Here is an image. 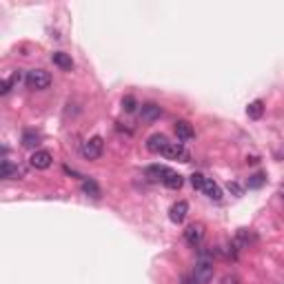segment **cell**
Returning <instances> with one entry per match:
<instances>
[{"label":"cell","mask_w":284,"mask_h":284,"mask_svg":"<svg viewBox=\"0 0 284 284\" xmlns=\"http://www.w3.org/2000/svg\"><path fill=\"white\" fill-rule=\"evenodd\" d=\"M202 237H205V227H202L200 222L189 224V227L184 229V240H187V245H191V247H198L202 242Z\"/></svg>","instance_id":"8992f818"},{"label":"cell","mask_w":284,"mask_h":284,"mask_svg":"<svg viewBox=\"0 0 284 284\" xmlns=\"http://www.w3.org/2000/svg\"><path fill=\"white\" fill-rule=\"evenodd\" d=\"M51 60H54V65H56V67H60L62 71H71V69H73V60H71V56L65 54V51H54Z\"/></svg>","instance_id":"8fae6325"},{"label":"cell","mask_w":284,"mask_h":284,"mask_svg":"<svg viewBox=\"0 0 284 284\" xmlns=\"http://www.w3.org/2000/svg\"><path fill=\"white\" fill-rule=\"evenodd\" d=\"M83 155L87 160H98L102 155V151H104V140L100 136H94V138H89L87 142H83Z\"/></svg>","instance_id":"277c9868"},{"label":"cell","mask_w":284,"mask_h":284,"mask_svg":"<svg viewBox=\"0 0 284 284\" xmlns=\"http://www.w3.org/2000/svg\"><path fill=\"white\" fill-rule=\"evenodd\" d=\"M187 213H189V205L184 200H178L176 205L169 209V220L171 222H176V224H180V222H184Z\"/></svg>","instance_id":"52a82bcc"},{"label":"cell","mask_w":284,"mask_h":284,"mask_svg":"<svg viewBox=\"0 0 284 284\" xmlns=\"http://www.w3.org/2000/svg\"><path fill=\"white\" fill-rule=\"evenodd\" d=\"M173 129H176V136H178V140H180V142H189V140H193V138H195L193 127H191L187 120H178Z\"/></svg>","instance_id":"9c48e42d"},{"label":"cell","mask_w":284,"mask_h":284,"mask_svg":"<svg viewBox=\"0 0 284 284\" xmlns=\"http://www.w3.org/2000/svg\"><path fill=\"white\" fill-rule=\"evenodd\" d=\"M162 184H165L167 189H171V191H178V189H182V184H184V178L180 176V173H176V171H169L165 176V180H162Z\"/></svg>","instance_id":"4fadbf2b"},{"label":"cell","mask_w":284,"mask_h":284,"mask_svg":"<svg viewBox=\"0 0 284 284\" xmlns=\"http://www.w3.org/2000/svg\"><path fill=\"white\" fill-rule=\"evenodd\" d=\"M202 191L207 193L209 200H213V202H220V200H222V189H220L218 184L211 180V178H207V180H205V187H202Z\"/></svg>","instance_id":"7c38bea8"},{"label":"cell","mask_w":284,"mask_h":284,"mask_svg":"<svg viewBox=\"0 0 284 284\" xmlns=\"http://www.w3.org/2000/svg\"><path fill=\"white\" fill-rule=\"evenodd\" d=\"M262 113H264V102L262 100H256V102H251L247 107V115L251 120H260L262 118Z\"/></svg>","instance_id":"e0dca14e"},{"label":"cell","mask_w":284,"mask_h":284,"mask_svg":"<svg viewBox=\"0 0 284 284\" xmlns=\"http://www.w3.org/2000/svg\"><path fill=\"white\" fill-rule=\"evenodd\" d=\"M222 284H240V280H237L235 275H224L222 277Z\"/></svg>","instance_id":"cb8c5ba5"},{"label":"cell","mask_w":284,"mask_h":284,"mask_svg":"<svg viewBox=\"0 0 284 284\" xmlns=\"http://www.w3.org/2000/svg\"><path fill=\"white\" fill-rule=\"evenodd\" d=\"M282 158H284V151H282Z\"/></svg>","instance_id":"d4e9b609"},{"label":"cell","mask_w":284,"mask_h":284,"mask_svg":"<svg viewBox=\"0 0 284 284\" xmlns=\"http://www.w3.org/2000/svg\"><path fill=\"white\" fill-rule=\"evenodd\" d=\"M160 115H162V109L155 102H147V104L140 107V118L144 120V123H153V120H158Z\"/></svg>","instance_id":"30bf717a"},{"label":"cell","mask_w":284,"mask_h":284,"mask_svg":"<svg viewBox=\"0 0 284 284\" xmlns=\"http://www.w3.org/2000/svg\"><path fill=\"white\" fill-rule=\"evenodd\" d=\"M51 162H54V158H51V153L45 151V149H40V151H33V155L29 158V165H31L33 169H38V171L49 169Z\"/></svg>","instance_id":"5b68a950"},{"label":"cell","mask_w":284,"mask_h":284,"mask_svg":"<svg viewBox=\"0 0 284 284\" xmlns=\"http://www.w3.org/2000/svg\"><path fill=\"white\" fill-rule=\"evenodd\" d=\"M83 191L87 195H91V198H100V187H98V182L91 180V178H85L83 180Z\"/></svg>","instance_id":"ac0fdd59"},{"label":"cell","mask_w":284,"mask_h":284,"mask_svg":"<svg viewBox=\"0 0 284 284\" xmlns=\"http://www.w3.org/2000/svg\"><path fill=\"white\" fill-rule=\"evenodd\" d=\"M213 280V262L207 256H202L198 262H195L193 269V282L195 284H209Z\"/></svg>","instance_id":"7a4b0ae2"},{"label":"cell","mask_w":284,"mask_h":284,"mask_svg":"<svg viewBox=\"0 0 284 284\" xmlns=\"http://www.w3.org/2000/svg\"><path fill=\"white\" fill-rule=\"evenodd\" d=\"M25 83L31 91H45L51 87V73L45 71V69H29L25 76Z\"/></svg>","instance_id":"6da1fadb"},{"label":"cell","mask_w":284,"mask_h":284,"mask_svg":"<svg viewBox=\"0 0 284 284\" xmlns=\"http://www.w3.org/2000/svg\"><path fill=\"white\" fill-rule=\"evenodd\" d=\"M167 144H169V140H167L165 133H153V136L147 138V149L151 153H162Z\"/></svg>","instance_id":"ba28073f"},{"label":"cell","mask_w":284,"mask_h":284,"mask_svg":"<svg viewBox=\"0 0 284 284\" xmlns=\"http://www.w3.org/2000/svg\"><path fill=\"white\" fill-rule=\"evenodd\" d=\"M169 167H160V165H151L147 167V178L149 180H165V176L169 173Z\"/></svg>","instance_id":"9a60e30c"},{"label":"cell","mask_w":284,"mask_h":284,"mask_svg":"<svg viewBox=\"0 0 284 284\" xmlns=\"http://www.w3.org/2000/svg\"><path fill=\"white\" fill-rule=\"evenodd\" d=\"M123 107H125V111H136V107H138V104H136V98H133V96H127L125 98V100H123Z\"/></svg>","instance_id":"7402d4cb"},{"label":"cell","mask_w":284,"mask_h":284,"mask_svg":"<svg viewBox=\"0 0 284 284\" xmlns=\"http://www.w3.org/2000/svg\"><path fill=\"white\" fill-rule=\"evenodd\" d=\"M18 83H20V71H16L14 76L7 78V80L3 83V89H0V94H3V96H7L9 91H11V87H14V85H18Z\"/></svg>","instance_id":"d6986e66"},{"label":"cell","mask_w":284,"mask_h":284,"mask_svg":"<svg viewBox=\"0 0 284 284\" xmlns=\"http://www.w3.org/2000/svg\"><path fill=\"white\" fill-rule=\"evenodd\" d=\"M167 160H178V162H191V153L189 149L184 147L182 142H169L165 147V151H162Z\"/></svg>","instance_id":"3957f363"},{"label":"cell","mask_w":284,"mask_h":284,"mask_svg":"<svg viewBox=\"0 0 284 284\" xmlns=\"http://www.w3.org/2000/svg\"><path fill=\"white\" fill-rule=\"evenodd\" d=\"M205 180H207V178L202 176V173H193V176H191V184H193L195 191H202V187H205Z\"/></svg>","instance_id":"44dd1931"},{"label":"cell","mask_w":284,"mask_h":284,"mask_svg":"<svg viewBox=\"0 0 284 284\" xmlns=\"http://www.w3.org/2000/svg\"><path fill=\"white\" fill-rule=\"evenodd\" d=\"M264 180H266L264 173H256V176L249 178V189H260L264 184Z\"/></svg>","instance_id":"ffe728a7"},{"label":"cell","mask_w":284,"mask_h":284,"mask_svg":"<svg viewBox=\"0 0 284 284\" xmlns=\"http://www.w3.org/2000/svg\"><path fill=\"white\" fill-rule=\"evenodd\" d=\"M22 176H25V169H22V167L11 165V162H9L7 158L3 160V178L11 180V178H22Z\"/></svg>","instance_id":"5bb4252c"},{"label":"cell","mask_w":284,"mask_h":284,"mask_svg":"<svg viewBox=\"0 0 284 284\" xmlns=\"http://www.w3.org/2000/svg\"><path fill=\"white\" fill-rule=\"evenodd\" d=\"M38 144H40V136L36 131L27 129L25 133H22V147H25V149H36Z\"/></svg>","instance_id":"2e32d148"},{"label":"cell","mask_w":284,"mask_h":284,"mask_svg":"<svg viewBox=\"0 0 284 284\" xmlns=\"http://www.w3.org/2000/svg\"><path fill=\"white\" fill-rule=\"evenodd\" d=\"M227 189H229L233 195H242V187H240L237 182H229V184H227Z\"/></svg>","instance_id":"603a6c76"}]
</instances>
